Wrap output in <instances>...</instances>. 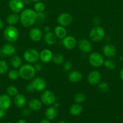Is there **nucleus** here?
Listing matches in <instances>:
<instances>
[{"instance_id": "nucleus-1", "label": "nucleus", "mask_w": 123, "mask_h": 123, "mask_svg": "<svg viewBox=\"0 0 123 123\" xmlns=\"http://www.w3.org/2000/svg\"><path fill=\"white\" fill-rule=\"evenodd\" d=\"M19 17L22 25L24 27H30L37 20V14L33 10L27 8L21 12Z\"/></svg>"}, {"instance_id": "nucleus-2", "label": "nucleus", "mask_w": 123, "mask_h": 123, "mask_svg": "<svg viewBox=\"0 0 123 123\" xmlns=\"http://www.w3.org/2000/svg\"><path fill=\"white\" fill-rule=\"evenodd\" d=\"M3 34L5 39L10 43L16 42L19 36L18 29L15 26L12 25H10L4 29Z\"/></svg>"}, {"instance_id": "nucleus-3", "label": "nucleus", "mask_w": 123, "mask_h": 123, "mask_svg": "<svg viewBox=\"0 0 123 123\" xmlns=\"http://www.w3.org/2000/svg\"><path fill=\"white\" fill-rule=\"evenodd\" d=\"M20 78L25 80H29L33 78L36 74V70L31 64H24L20 67L19 70Z\"/></svg>"}, {"instance_id": "nucleus-4", "label": "nucleus", "mask_w": 123, "mask_h": 123, "mask_svg": "<svg viewBox=\"0 0 123 123\" xmlns=\"http://www.w3.org/2000/svg\"><path fill=\"white\" fill-rule=\"evenodd\" d=\"M104 36V30L100 26H95L89 32V38L94 42H98L102 40Z\"/></svg>"}, {"instance_id": "nucleus-5", "label": "nucleus", "mask_w": 123, "mask_h": 123, "mask_svg": "<svg viewBox=\"0 0 123 123\" xmlns=\"http://www.w3.org/2000/svg\"><path fill=\"white\" fill-rule=\"evenodd\" d=\"M89 62L92 66L94 67H100L104 64L103 57L98 52H92L89 56Z\"/></svg>"}, {"instance_id": "nucleus-6", "label": "nucleus", "mask_w": 123, "mask_h": 123, "mask_svg": "<svg viewBox=\"0 0 123 123\" xmlns=\"http://www.w3.org/2000/svg\"><path fill=\"white\" fill-rule=\"evenodd\" d=\"M24 58L27 62L30 63H34L40 58L39 53L36 49L30 48L24 52Z\"/></svg>"}, {"instance_id": "nucleus-7", "label": "nucleus", "mask_w": 123, "mask_h": 123, "mask_svg": "<svg viewBox=\"0 0 123 123\" xmlns=\"http://www.w3.org/2000/svg\"><path fill=\"white\" fill-rule=\"evenodd\" d=\"M41 100L42 103L47 106L54 104L55 101V96L52 91L49 90H45L41 96Z\"/></svg>"}, {"instance_id": "nucleus-8", "label": "nucleus", "mask_w": 123, "mask_h": 123, "mask_svg": "<svg viewBox=\"0 0 123 123\" xmlns=\"http://www.w3.org/2000/svg\"><path fill=\"white\" fill-rule=\"evenodd\" d=\"M73 20L72 16L68 13H62L57 18V22L59 25L62 26H68L71 25Z\"/></svg>"}, {"instance_id": "nucleus-9", "label": "nucleus", "mask_w": 123, "mask_h": 123, "mask_svg": "<svg viewBox=\"0 0 123 123\" xmlns=\"http://www.w3.org/2000/svg\"><path fill=\"white\" fill-rule=\"evenodd\" d=\"M12 101L10 96L7 94L0 95V109L7 111L12 106Z\"/></svg>"}, {"instance_id": "nucleus-10", "label": "nucleus", "mask_w": 123, "mask_h": 123, "mask_svg": "<svg viewBox=\"0 0 123 123\" xmlns=\"http://www.w3.org/2000/svg\"><path fill=\"white\" fill-rule=\"evenodd\" d=\"M8 6L13 13H18L22 10L24 4L22 0H10Z\"/></svg>"}, {"instance_id": "nucleus-11", "label": "nucleus", "mask_w": 123, "mask_h": 123, "mask_svg": "<svg viewBox=\"0 0 123 123\" xmlns=\"http://www.w3.org/2000/svg\"><path fill=\"white\" fill-rule=\"evenodd\" d=\"M101 73L97 70H93L88 76V82L90 85H95L98 84L101 80Z\"/></svg>"}, {"instance_id": "nucleus-12", "label": "nucleus", "mask_w": 123, "mask_h": 123, "mask_svg": "<svg viewBox=\"0 0 123 123\" xmlns=\"http://www.w3.org/2000/svg\"><path fill=\"white\" fill-rule=\"evenodd\" d=\"M32 85L33 86L34 91H37L40 92L42 91L45 89L47 86L46 81L42 78H36L31 82Z\"/></svg>"}, {"instance_id": "nucleus-13", "label": "nucleus", "mask_w": 123, "mask_h": 123, "mask_svg": "<svg viewBox=\"0 0 123 123\" xmlns=\"http://www.w3.org/2000/svg\"><path fill=\"white\" fill-rule=\"evenodd\" d=\"M16 48L10 43L5 44L0 50V54L2 56H12L15 53Z\"/></svg>"}, {"instance_id": "nucleus-14", "label": "nucleus", "mask_w": 123, "mask_h": 123, "mask_svg": "<svg viewBox=\"0 0 123 123\" xmlns=\"http://www.w3.org/2000/svg\"><path fill=\"white\" fill-rule=\"evenodd\" d=\"M102 52L106 57L109 58H112L116 55V50L115 47L113 44H107L104 46L102 48Z\"/></svg>"}, {"instance_id": "nucleus-15", "label": "nucleus", "mask_w": 123, "mask_h": 123, "mask_svg": "<svg viewBox=\"0 0 123 123\" xmlns=\"http://www.w3.org/2000/svg\"><path fill=\"white\" fill-rule=\"evenodd\" d=\"M42 36H43V33L38 28H33L31 29L29 32V37L30 39L34 42H39L42 39Z\"/></svg>"}, {"instance_id": "nucleus-16", "label": "nucleus", "mask_w": 123, "mask_h": 123, "mask_svg": "<svg viewBox=\"0 0 123 123\" xmlns=\"http://www.w3.org/2000/svg\"><path fill=\"white\" fill-rule=\"evenodd\" d=\"M77 41L74 37L72 36H66L63 40V44L67 49H72L75 47Z\"/></svg>"}, {"instance_id": "nucleus-17", "label": "nucleus", "mask_w": 123, "mask_h": 123, "mask_svg": "<svg viewBox=\"0 0 123 123\" xmlns=\"http://www.w3.org/2000/svg\"><path fill=\"white\" fill-rule=\"evenodd\" d=\"M78 48L80 50L84 53H89L92 50V45L89 40L87 39L80 40L78 42Z\"/></svg>"}, {"instance_id": "nucleus-18", "label": "nucleus", "mask_w": 123, "mask_h": 123, "mask_svg": "<svg viewBox=\"0 0 123 123\" xmlns=\"http://www.w3.org/2000/svg\"><path fill=\"white\" fill-rule=\"evenodd\" d=\"M40 59L44 63H48L50 62L53 58V53L49 49H45L42 50L39 54Z\"/></svg>"}, {"instance_id": "nucleus-19", "label": "nucleus", "mask_w": 123, "mask_h": 123, "mask_svg": "<svg viewBox=\"0 0 123 123\" xmlns=\"http://www.w3.org/2000/svg\"><path fill=\"white\" fill-rule=\"evenodd\" d=\"M14 103L18 108H24L27 104L26 97L22 94H18L14 96Z\"/></svg>"}, {"instance_id": "nucleus-20", "label": "nucleus", "mask_w": 123, "mask_h": 123, "mask_svg": "<svg viewBox=\"0 0 123 123\" xmlns=\"http://www.w3.org/2000/svg\"><path fill=\"white\" fill-rule=\"evenodd\" d=\"M42 102L37 98H33L29 102V109L33 111H38L42 108Z\"/></svg>"}, {"instance_id": "nucleus-21", "label": "nucleus", "mask_w": 123, "mask_h": 123, "mask_svg": "<svg viewBox=\"0 0 123 123\" xmlns=\"http://www.w3.org/2000/svg\"><path fill=\"white\" fill-rule=\"evenodd\" d=\"M82 74L78 71H72L69 73L68 78L69 80L71 82L76 83L78 82L82 79Z\"/></svg>"}, {"instance_id": "nucleus-22", "label": "nucleus", "mask_w": 123, "mask_h": 123, "mask_svg": "<svg viewBox=\"0 0 123 123\" xmlns=\"http://www.w3.org/2000/svg\"><path fill=\"white\" fill-rule=\"evenodd\" d=\"M57 115V109L54 106L49 107L45 111V116L46 119L49 121L55 119Z\"/></svg>"}, {"instance_id": "nucleus-23", "label": "nucleus", "mask_w": 123, "mask_h": 123, "mask_svg": "<svg viewBox=\"0 0 123 123\" xmlns=\"http://www.w3.org/2000/svg\"><path fill=\"white\" fill-rule=\"evenodd\" d=\"M19 20H20V17L17 13H11L9 15L7 16L6 18V21L7 24L12 26H14V25L17 24Z\"/></svg>"}, {"instance_id": "nucleus-24", "label": "nucleus", "mask_w": 123, "mask_h": 123, "mask_svg": "<svg viewBox=\"0 0 123 123\" xmlns=\"http://www.w3.org/2000/svg\"><path fill=\"white\" fill-rule=\"evenodd\" d=\"M54 34L57 38L63 39L66 36L67 31L64 26L59 25V26H57L54 29Z\"/></svg>"}, {"instance_id": "nucleus-25", "label": "nucleus", "mask_w": 123, "mask_h": 123, "mask_svg": "<svg viewBox=\"0 0 123 123\" xmlns=\"http://www.w3.org/2000/svg\"><path fill=\"white\" fill-rule=\"evenodd\" d=\"M57 38L54 32H52L49 31L46 33L45 36L44 37V40L45 41L46 43H47L49 45H53L55 44L57 41Z\"/></svg>"}, {"instance_id": "nucleus-26", "label": "nucleus", "mask_w": 123, "mask_h": 123, "mask_svg": "<svg viewBox=\"0 0 123 123\" xmlns=\"http://www.w3.org/2000/svg\"><path fill=\"white\" fill-rule=\"evenodd\" d=\"M83 111V107L78 103L74 104L70 107L69 113L73 116H77L81 114Z\"/></svg>"}, {"instance_id": "nucleus-27", "label": "nucleus", "mask_w": 123, "mask_h": 123, "mask_svg": "<svg viewBox=\"0 0 123 123\" xmlns=\"http://www.w3.org/2000/svg\"><path fill=\"white\" fill-rule=\"evenodd\" d=\"M10 64L13 68H19L22 65V59L19 56H12L10 60Z\"/></svg>"}, {"instance_id": "nucleus-28", "label": "nucleus", "mask_w": 123, "mask_h": 123, "mask_svg": "<svg viewBox=\"0 0 123 123\" xmlns=\"http://www.w3.org/2000/svg\"><path fill=\"white\" fill-rule=\"evenodd\" d=\"M52 60H53V62L54 64L60 65L62 64L64 62V61H65V58H64L63 55L62 54L57 53V54H55L54 55H53Z\"/></svg>"}, {"instance_id": "nucleus-29", "label": "nucleus", "mask_w": 123, "mask_h": 123, "mask_svg": "<svg viewBox=\"0 0 123 123\" xmlns=\"http://www.w3.org/2000/svg\"><path fill=\"white\" fill-rule=\"evenodd\" d=\"M6 92L10 97L15 96L18 94V90L16 86H13V85H10V86H7L6 88Z\"/></svg>"}, {"instance_id": "nucleus-30", "label": "nucleus", "mask_w": 123, "mask_h": 123, "mask_svg": "<svg viewBox=\"0 0 123 123\" xmlns=\"http://www.w3.org/2000/svg\"><path fill=\"white\" fill-rule=\"evenodd\" d=\"M104 66L109 70H113L116 67V62L111 58L106 60L104 62Z\"/></svg>"}, {"instance_id": "nucleus-31", "label": "nucleus", "mask_w": 123, "mask_h": 123, "mask_svg": "<svg viewBox=\"0 0 123 123\" xmlns=\"http://www.w3.org/2000/svg\"><path fill=\"white\" fill-rule=\"evenodd\" d=\"M8 70V66L4 60H0V74H4Z\"/></svg>"}, {"instance_id": "nucleus-32", "label": "nucleus", "mask_w": 123, "mask_h": 123, "mask_svg": "<svg viewBox=\"0 0 123 123\" xmlns=\"http://www.w3.org/2000/svg\"><path fill=\"white\" fill-rule=\"evenodd\" d=\"M45 8V6L44 4L42 2H37L34 6V11L37 13L43 12Z\"/></svg>"}, {"instance_id": "nucleus-33", "label": "nucleus", "mask_w": 123, "mask_h": 123, "mask_svg": "<svg viewBox=\"0 0 123 123\" xmlns=\"http://www.w3.org/2000/svg\"><path fill=\"white\" fill-rule=\"evenodd\" d=\"M109 85L107 83L102 82L99 83L98 85V89L100 91L102 92H106L109 90Z\"/></svg>"}, {"instance_id": "nucleus-34", "label": "nucleus", "mask_w": 123, "mask_h": 123, "mask_svg": "<svg viewBox=\"0 0 123 123\" xmlns=\"http://www.w3.org/2000/svg\"><path fill=\"white\" fill-rule=\"evenodd\" d=\"M8 76L10 79L13 80H15L18 79L20 76H19V71L16 70H12L9 71L8 73Z\"/></svg>"}, {"instance_id": "nucleus-35", "label": "nucleus", "mask_w": 123, "mask_h": 123, "mask_svg": "<svg viewBox=\"0 0 123 123\" xmlns=\"http://www.w3.org/2000/svg\"><path fill=\"white\" fill-rule=\"evenodd\" d=\"M86 99V96L84 94L82 93V92H79L75 94L74 96V101L77 103H82L83 102H84Z\"/></svg>"}, {"instance_id": "nucleus-36", "label": "nucleus", "mask_w": 123, "mask_h": 123, "mask_svg": "<svg viewBox=\"0 0 123 123\" xmlns=\"http://www.w3.org/2000/svg\"><path fill=\"white\" fill-rule=\"evenodd\" d=\"M72 67V64L69 61H68L64 64L63 68L65 71H70Z\"/></svg>"}, {"instance_id": "nucleus-37", "label": "nucleus", "mask_w": 123, "mask_h": 123, "mask_svg": "<svg viewBox=\"0 0 123 123\" xmlns=\"http://www.w3.org/2000/svg\"><path fill=\"white\" fill-rule=\"evenodd\" d=\"M26 91L28 92H33V91H34V89L31 82L26 86Z\"/></svg>"}, {"instance_id": "nucleus-38", "label": "nucleus", "mask_w": 123, "mask_h": 123, "mask_svg": "<svg viewBox=\"0 0 123 123\" xmlns=\"http://www.w3.org/2000/svg\"><path fill=\"white\" fill-rule=\"evenodd\" d=\"M30 109H24L22 112V115L24 117H28L30 115Z\"/></svg>"}, {"instance_id": "nucleus-39", "label": "nucleus", "mask_w": 123, "mask_h": 123, "mask_svg": "<svg viewBox=\"0 0 123 123\" xmlns=\"http://www.w3.org/2000/svg\"><path fill=\"white\" fill-rule=\"evenodd\" d=\"M34 67L35 70H36V72H41L42 69V64L40 63H36V64L34 65Z\"/></svg>"}, {"instance_id": "nucleus-40", "label": "nucleus", "mask_w": 123, "mask_h": 123, "mask_svg": "<svg viewBox=\"0 0 123 123\" xmlns=\"http://www.w3.org/2000/svg\"><path fill=\"white\" fill-rule=\"evenodd\" d=\"M5 111H6L0 109V120L3 118L5 117V115H6V112Z\"/></svg>"}, {"instance_id": "nucleus-41", "label": "nucleus", "mask_w": 123, "mask_h": 123, "mask_svg": "<svg viewBox=\"0 0 123 123\" xmlns=\"http://www.w3.org/2000/svg\"><path fill=\"white\" fill-rule=\"evenodd\" d=\"M4 26H5V24L4 22L2 20H1L0 19V30H3L4 28Z\"/></svg>"}, {"instance_id": "nucleus-42", "label": "nucleus", "mask_w": 123, "mask_h": 123, "mask_svg": "<svg viewBox=\"0 0 123 123\" xmlns=\"http://www.w3.org/2000/svg\"><path fill=\"white\" fill-rule=\"evenodd\" d=\"M39 123H51L50 122V121L47 119H45V120H42L40 121Z\"/></svg>"}, {"instance_id": "nucleus-43", "label": "nucleus", "mask_w": 123, "mask_h": 123, "mask_svg": "<svg viewBox=\"0 0 123 123\" xmlns=\"http://www.w3.org/2000/svg\"><path fill=\"white\" fill-rule=\"evenodd\" d=\"M119 75H120L121 79V80H123V68H122L121 70L120 74H119Z\"/></svg>"}, {"instance_id": "nucleus-44", "label": "nucleus", "mask_w": 123, "mask_h": 123, "mask_svg": "<svg viewBox=\"0 0 123 123\" xmlns=\"http://www.w3.org/2000/svg\"><path fill=\"white\" fill-rule=\"evenodd\" d=\"M16 123H27V121H25V120H22V119H20V120H18Z\"/></svg>"}, {"instance_id": "nucleus-45", "label": "nucleus", "mask_w": 123, "mask_h": 123, "mask_svg": "<svg viewBox=\"0 0 123 123\" xmlns=\"http://www.w3.org/2000/svg\"><path fill=\"white\" fill-rule=\"evenodd\" d=\"M30 1H31V0H22L24 4H28L30 2Z\"/></svg>"}, {"instance_id": "nucleus-46", "label": "nucleus", "mask_w": 123, "mask_h": 123, "mask_svg": "<svg viewBox=\"0 0 123 123\" xmlns=\"http://www.w3.org/2000/svg\"><path fill=\"white\" fill-rule=\"evenodd\" d=\"M49 30H50V28H49V26H45V31L47 32L50 31Z\"/></svg>"}, {"instance_id": "nucleus-47", "label": "nucleus", "mask_w": 123, "mask_h": 123, "mask_svg": "<svg viewBox=\"0 0 123 123\" xmlns=\"http://www.w3.org/2000/svg\"><path fill=\"white\" fill-rule=\"evenodd\" d=\"M59 103H54V106H54V107H55V108H57L58 107H59Z\"/></svg>"}, {"instance_id": "nucleus-48", "label": "nucleus", "mask_w": 123, "mask_h": 123, "mask_svg": "<svg viewBox=\"0 0 123 123\" xmlns=\"http://www.w3.org/2000/svg\"><path fill=\"white\" fill-rule=\"evenodd\" d=\"M58 123H67L65 122V121H60Z\"/></svg>"}, {"instance_id": "nucleus-49", "label": "nucleus", "mask_w": 123, "mask_h": 123, "mask_svg": "<svg viewBox=\"0 0 123 123\" xmlns=\"http://www.w3.org/2000/svg\"><path fill=\"white\" fill-rule=\"evenodd\" d=\"M31 1H33V2H39L40 0H31Z\"/></svg>"}, {"instance_id": "nucleus-50", "label": "nucleus", "mask_w": 123, "mask_h": 123, "mask_svg": "<svg viewBox=\"0 0 123 123\" xmlns=\"http://www.w3.org/2000/svg\"><path fill=\"white\" fill-rule=\"evenodd\" d=\"M120 60H122V61H123V56H121V57L120 58Z\"/></svg>"}, {"instance_id": "nucleus-51", "label": "nucleus", "mask_w": 123, "mask_h": 123, "mask_svg": "<svg viewBox=\"0 0 123 123\" xmlns=\"http://www.w3.org/2000/svg\"><path fill=\"white\" fill-rule=\"evenodd\" d=\"M4 123H12V122H6Z\"/></svg>"}]
</instances>
